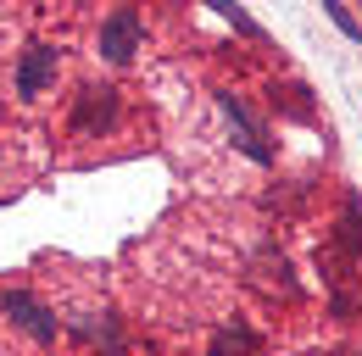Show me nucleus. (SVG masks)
Listing matches in <instances>:
<instances>
[{
	"label": "nucleus",
	"instance_id": "f257e3e1",
	"mask_svg": "<svg viewBox=\"0 0 362 356\" xmlns=\"http://www.w3.org/2000/svg\"><path fill=\"white\" fill-rule=\"evenodd\" d=\"M117 89L112 84H84L73 95V106H67V134L73 139H100V134H112L117 123Z\"/></svg>",
	"mask_w": 362,
	"mask_h": 356
},
{
	"label": "nucleus",
	"instance_id": "f03ea898",
	"mask_svg": "<svg viewBox=\"0 0 362 356\" xmlns=\"http://www.w3.org/2000/svg\"><path fill=\"white\" fill-rule=\"evenodd\" d=\"M0 317H6L11 328H23L28 340H40V345H50V340L62 334V317H56L34 290H23V284H6V290H0Z\"/></svg>",
	"mask_w": 362,
	"mask_h": 356
},
{
	"label": "nucleus",
	"instance_id": "7ed1b4c3",
	"mask_svg": "<svg viewBox=\"0 0 362 356\" xmlns=\"http://www.w3.org/2000/svg\"><path fill=\"white\" fill-rule=\"evenodd\" d=\"M218 112H223V123H228V134H234V145H240V150H245V156H251L257 167H273V145H268V129H262V123H257V117L245 112V100L223 89V95H218Z\"/></svg>",
	"mask_w": 362,
	"mask_h": 356
},
{
	"label": "nucleus",
	"instance_id": "20e7f679",
	"mask_svg": "<svg viewBox=\"0 0 362 356\" xmlns=\"http://www.w3.org/2000/svg\"><path fill=\"white\" fill-rule=\"evenodd\" d=\"M56 78H62V50L56 44H28L17 56V95L23 100H40Z\"/></svg>",
	"mask_w": 362,
	"mask_h": 356
},
{
	"label": "nucleus",
	"instance_id": "39448f33",
	"mask_svg": "<svg viewBox=\"0 0 362 356\" xmlns=\"http://www.w3.org/2000/svg\"><path fill=\"white\" fill-rule=\"evenodd\" d=\"M139 44H145V23H139L134 6L106 11V23H100V56H106V61H129Z\"/></svg>",
	"mask_w": 362,
	"mask_h": 356
},
{
	"label": "nucleus",
	"instance_id": "423d86ee",
	"mask_svg": "<svg viewBox=\"0 0 362 356\" xmlns=\"http://www.w3.org/2000/svg\"><path fill=\"white\" fill-rule=\"evenodd\" d=\"M357 256H362V201L346 195L340 222H334V262H340V278H346V267H357Z\"/></svg>",
	"mask_w": 362,
	"mask_h": 356
},
{
	"label": "nucleus",
	"instance_id": "0eeeda50",
	"mask_svg": "<svg viewBox=\"0 0 362 356\" xmlns=\"http://www.w3.org/2000/svg\"><path fill=\"white\" fill-rule=\"evenodd\" d=\"M84 345H100V351H123V328H117V317L112 312H73V323H67Z\"/></svg>",
	"mask_w": 362,
	"mask_h": 356
},
{
	"label": "nucleus",
	"instance_id": "6e6552de",
	"mask_svg": "<svg viewBox=\"0 0 362 356\" xmlns=\"http://www.w3.org/2000/svg\"><path fill=\"white\" fill-rule=\"evenodd\" d=\"M212 356H257V328L251 323H228L212 334Z\"/></svg>",
	"mask_w": 362,
	"mask_h": 356
},
{
	"label": "nucleus",
	"instance_id": "1a4fd4ad",
	"mask_svg": "<svg viewBox=\"0 0 362 356\" xmlns=\"http://www.w3.org/2000/svg\"><path fill=\"white\" fill-rule=\"evenodd\" d=\"M206 6H212L218 17H228V23H234V28L245 34V40H262V28H257V23H251V17H245V11L234 6V0H206Z\"/></svg>",
	"mask_w": 362,
	"mask_h": 356
},
{
	"label": "nucleus",
	"instance_id": "9d476101",
	"mask_svg": "<svg viewBox=\"0 0 362 356\" xmlns=\"http://www.w3.org/2000/svg\"><path fill=\"white\" fill-rule=\"evenodd\" d=\"M323 11L334 17V28H340L346 40H362V23H357V17H351V11H346V6H340V0H323Z\"/></svg>",
	"mask_w": 362,
	"mask_h": 356
}]
</instances>
